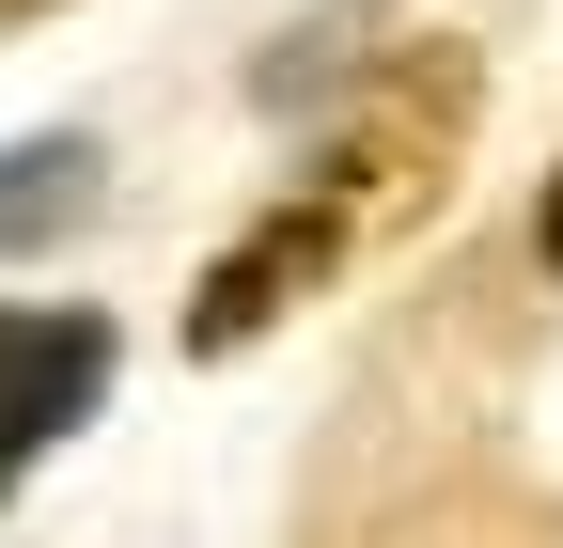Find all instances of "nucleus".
<instances>
[{
    "mask_svg": "<svg viewBox=\"0 0 563 548\" xmlns=\"http://www.w3.org/2000/svg\"><path fill=\"white\" fill-rule=\"evenodd\" d=\"M329 266H344V204L329 188H298V204H266V220L220 251V266H203V298H188V346L203 361H235V346H266V329L282 314H298L313 283H329Z\"/></svg>",
    "mask_w": 563,
    "mask_h": 548,
    "instance_id": "nucleus-1",
    "label": "nucleus"
},
{
    "mask_svg": "<svg viewBox=\"0 0 563 548\" xmlns=\"http://www.w3.org/2000/svg\"><path fill=\"white\" fill-rule=\"evenodd\" d=\"M95 392H110V329H95V314H32L16 361H0V486H16V470L79 424Z\"/></svg>",
    "mask_w": 563,
    "mask_h": 548,
    "instance_id": "nucleus-2",
    "label": "nucleus"
},
{
    "mask_svg": "<svg viewBox=\"0 0 563 548\" xmlns=\"http://www.w3.org/2000/svg\"><path fill=\"white\" fill-rule=\"evenodd\" d=\"M79 220H95V142H79V125L0 157V251H47V235H79Z\"/></svg>",
    "mask_w": 563,
    "mask_h": 548,
    "instance_id": "nucleus-3",
    "label": "nucleus"
},
{
    "mask_svg": "<svg viewBox=\"0 0 563 548\" xmlns=\"http://www.w3.org/2000/svg\"><path fill=\"white\" fill-rule=\"evenodd\" d=\"M361 32H376V0H344V17H313V32H298V47H282V63H266V79H251V95H266V110H298V95H329V79H344V63H361Z\"/></svg>",
    "mask_w": 563,
    "mask_h": 548,
    "instance_id": "nucleus-4",
    "label": "nucleus"
},
{
    "mask_svg": "<svg viewBox=\"0 0 563 548\" xmlns=\"http://www.w3.org/2000/svg\"><path fill=\"white\" fill-rule=\"evenodd\" d=\"M532 251H548V266H563V173H548V204H532Z\"/></svg>",
    "mask_w": 563,
    "mask_h": 548,
    "instance_id": "nucleus-5",
    "label": "nucleus"
},
{
    "mask_svg": "<svg viewBox=\"0 0 563 548\" xmlns=\"http://www.w3.org/2000/svg\"><path fill=\"white\" fill-rule=\"evenodd\" d=\"M32 17H63V0H0V32H32Z\"/></svg>",
    "mask_w": 563,
    "mask_h": 548,
    "instance_id": "nucleus-6",
    "label": "nucleus"
},
{
    "mask_svg": "<svg viewBox=\"0 0 563 548\" xmlns=\"http://www.w3.org/2000/svg\"><path fill=\"white\" fill-rule=\"evenodd\" d=\"M16 329H32V314H0V361H16Z\"/></svg>",
    "mask_w": 563,
    "mask_h": 548,
    "instance_id": "nucleus-7",
    "label": "nucleus"
}]
</instances>
